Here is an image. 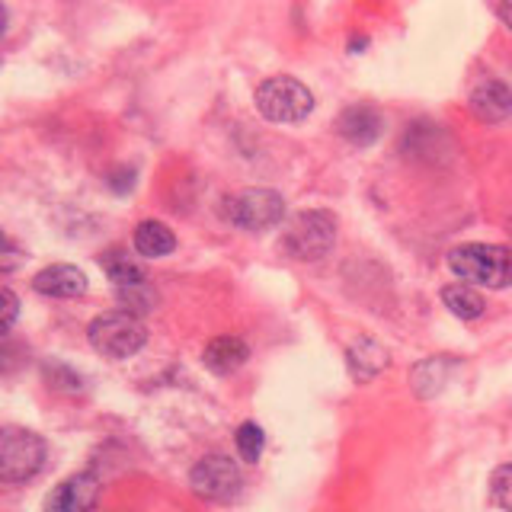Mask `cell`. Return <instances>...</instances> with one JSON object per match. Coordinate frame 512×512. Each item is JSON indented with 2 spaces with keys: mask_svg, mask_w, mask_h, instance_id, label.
I'll return each mask as SVG.
<instances>
[{
  "mask_svg": "<svg viewBox=\"0 0 512 512\" xmlns=\"http://www.w3.org/2000/svg\"><path fill=\"white\" fill-rule=\"evenodd\" d=\"M16 317H20V298L0 285V336L16 324Z\"/></svg>",
  "mask_w": 512,
  "mask_h": 512,
  "instance_id": "21",
  "label": "cell"
},
{
  "mask_svg": "<svg viewBox=\"0 0 512 512\" xmlns=\"http://www.w3.org/2000/svg\"><path fill=\"white\" fill-rule=\"evenodd\" d=\"M496 13H500V20L509 26V32H512V4H500L496 7Z\"/></svg>",
  "mask_w": 512,
  "mask_h": 512,
  "instance_id": "24",
  "label": "cell"
},
{
  "mask_svg": "<svg viewBox=\"0 0 512 512\" xmlns=\"http://www.w3.org/2000/svg\"><path fill=\"white\" fill-rule=\"evenodd\" d=\"M13 349H7V346H0V372H7V368H13Z\"/></svg>",
  "mask_w": 512,
  "mask_h": 512,
  "instance_id": "23",
  "label": "cell"
},
{
  "mask_svg": "<svg viewBox=\"0 0 512 512\" xmlns=\"http://www.w3.org/2000/svg\"><path fill=\"white\" fill-rule=\"evenodd\" d=\"M4 29H7V10L0 7V32H4Z\"/></svg>",
  "mask_w": 512,
  "mask_h": 512,
  "instance_id": "25",
  "label": "cell"
},
{
  "mask_svg": "<svg viewBox=\"0 0 512 512\" xmlns=\"http://www.w3.org/2000/svg\"><path fill=\"white\" fill-rule=\"evenodd\" d=\"M336 244V218L324 208H311V212H301L282 237V247L288 256L304 263H314L320 256H327Z\"/></svg>",
  "mask_w": 512,
  "mask_h": 512,
  "instance_id": "5",
  "label": "cell"
},
{
  "mask_svg": "<svg viewBox=\"0 0 512 512\" xmlns=\"http://www.w3.org/2000/svg\"><path fill=\"white\" fill-rule=\"evenodd\" d=\"M100 266H103V272L116 288H132V285L148 282V279H144V269L135 260H128L122 250H106L100 256Z\"/></svg>",
  "mask_w": 512,
  "mask_h": 512,
  "instance_id": "16",
  "label": "cell"
},
{
  "mask_svg": "<svg viewBox=\"0 0 512 512\" xmlns=\"http://www.w3.org/2000/svg\"><path fill=\"white\" fill-rule=\"evenodd\" d=\"M336 132H340L349 144L368 148V144H375L381 135V112L365 103L349 106L340 112V119H336Z\"/></svg>",
  "mask_w": 512,
  "mask_h": 512,
  "instance_id": "11",
  "label": "cell"
},
{
  "mask_svg": "<svg viewBox=\"0 0 512 512\" xmlns=\"http://www.w3.org/2000/svg\"><path fill=\"white\" fill-rule=\"evenodd\" d=\"M90 346L100 352L103 359H132L141 346L148 343V330H144L141 317L128 311H106L90 320L87 327Z\"/></svg>",
  "mask_w": 512,
  "mask_h": 512,
  "instance_id": "2",
  "label": "cell"
},
{
  "mask_svg": "<svg viewBox=\"0 0 512 512\" xmlns=\"http://www.w3.org/2000/svg\"><path fill=\"white\" fill-rule=\"evenodd\" d=\"M442 301H445V308L452 311L455 317H461V320H477L487 308L484 295H480L474 285H464V282L445 285L442 288Z\"/></svg>",
  "mask_w": 512,
  "mask_h": 512,
  "instance_id": "15",
  "label": "cell"
},
{
  "mask_svg": "<svg viewBox=\"0 0 512 512\" xmlns=\"http://www.w3.org/2000/svg\"><path fill=\"white\" fill-rule=\"evenodd\" d=\"M448 359L445 356H436V359H426L420 368H413V391L420 397H432L445 381V372H439V368H445Z\"/></svg>",
  "mask_w": 512,
  "mask_h": 512,
  "instance_id": "17",
  "label": "cell"
},
{
  "mask_svg": "<svg viewBox=\"0 0 512 512\" xmlns=\"http://www.w3.org/2000/svg\"><path fill=\"white\" fill-rule=\"evenodd\" d=\"M224 212H228L231 224H237L240 231H269L285 218V199L279 196L276 189H240L234 196L224 202Z\"/></svg>",
  "mask_w": 512,
  "mask_h": 512,
  "instance_id": "6",
  "label": "cell"
},
{
  "mask_svg": "<svg viewBox=\"0 0 512 512\" xmlns=\"http://www.w3.org/2000/svg\"><path fill=\"white\" fill-rule=\"evenodd\" d=\"M23 263V250L20 244L7 234V231H0V272H13V269H20Z\"/></svg>",
  "mask_w": 512,
  "mask_h": 512,
  "instance_id": "22",
  "label": "cell"
},
{
  "mask_svg": "<svg viewBox=\"0 0 512 512\" xmlns=\"http://www.w3.org/2000/svg\"><path fill=\"white\" fill-rule=\"evenodd\" d=\"M263 445H266V436H263V429L256 426V423H244V426L237 429V452H240V458H244L247 464L260 461Z\"/></svg>",
  "mask_w": 512,
  "mask_h": 512,
  "instance_id": "18",
  "label": "cell"
},
{
  "mask_svg": "<svg viewBox=\"0 0 512 512\" xmlns=\"http://www.w3.org/2000/svg\"><path fill=\"white\" fill-rule=\"evenodd\" d=\"M448 269L464 285L506 288L512 282V250L500 244H461L448 253Z\"/></svg>",
  "mask_w": 512,
  "mask_h": 512,
  "instance_id": "1",
  "label": "cell"
},
{
  "mask_svg": "<svg viewBox=\"0 0 512 512\" xmlns=\"http://www.w3.org/2000/svg\"><path fill=\"white\" fill-rule=\"evenodd\" d=\"M388 362H391L388 349H384L381 343H375V340H368V336H359V340L346 349V365H349L352 378H356L359 384L381 375L384 368H388Z\"/></svg>",
  "mask_w": 512,
  "mask_h": 512,
  "instance_id": "12",
  "label": "cell"
},
{
  "mask_svg": "<svg viewBox=\"0 0 512 512\" xmlns=\"http://www.w3.org/2000/svg\"><path fill=\"white\" fill-rule=\"evenodd\" d=\"M100 500V480L93 474H74L52 490L45 512H93Z\"/></svg>",
  "mask_w": 512,
  "mask_h": 512,
  "instance_id": "8",
  "label": "cell"
},
{
  "mask_svg": "<svg viewBox=\"0 0 512 512\" xmlns=\"http://www.w3.org/2000/svg\"><path fill=\"white\" fill-rule=\"evenodd\" d=\"M256 109L266 122H301L311 116L314 93L301 80L279 74L256 87Z\"/></svg>",
  "mask_w": 512,
  "mask_h": 512,
  "instance_id": "4",
  "label": "cell"
},
{
  "mask_svg": "<svg viewBox=\"0 0 512 512\" xmlns=\"http://www.w3.org/2000/svg\"><path fill=\"white\" fill-rule=\"evenodd\" d=\"M32 288L45 298H80L87 292V276H84V269H77L71 263H55L36 272Z\"/></svg>",
  "mask_w": 512,
  "mask_h": 512,
  "instance_id": "9",
  "label": "cell"
},
{
  "mask_svg": "<svg viewBox=\"0 0 512 512\" xmlns=\"http://www.w3.org/2000/svg\"><path fill=\"white\" fill-rule=\"evenodd\" d=\"M45 464V442L32 429L0 426V484H26Z\"/></svg>",
  "mask_w": 512,
  "mask_h": 512,
  "instance_id": "3",
  "label": "cell"
},
{
  "mask_svg": "<svg viewBox=\"0 0 512 512\" xmlns=\"http://www.w3.org/2000/svg\"><path fill=\"white\" fill-rule=\"evenodd\" d=\"M116 295H119V301L125 304V311H128V314H135V317H138V311H151V308H154V301H157V295L151 292V285H148V282L132 285V288H116Z\"/></svg>",
  "mask_w": 512,
  "mask_h": 512,
  "instance_id": "19",
  "label": "cell"
},
{
  "mask_svg": "<svg viewBox=\"0 0 512 512\" xmlns=\"http://www.w3.org/2000/svg\"><path fill=\"white\" fill-rule=\"evenodd\" d=\"M247 359H250V346L240 336H215L202 352L205 368L215 375H234Z\"/></svg>",
  "mask_w": 512,
  "mask_h": 512,
  "instance_id": "13",
  "label": "cell"
},
{
  "mask_svg": "<svg viewBox=\"0 0 512 512\" xmlns=\"http://www.w3.org/2000/svg\"><path fill=\"white\" fill-rule=\"evenodd\" d=\"M189 487L208 503H231L240 493V468L228 455H205L189 471Z\"/></svg>",
  "mask_w": 512,
  "mask_h": 512,
  "instance_id": "7",
  "label": "cell"
},
{
  "mask_svg": "<svg viewBox=\"0 0 512 512\" xmlns=\"http://www.w3.org/2000/svg\"><path fill=\"white\" fill-rule=\"evenodd\" d=\"M135 250L148 260H160V256L176 250V237L164 221H141L135 228Z\"/></svg>",
  "mask_w": 512,
  "mask_h": 512,
  "instance_id": "14",
  "label": "cell"
},
{
  "mask_svg": "<svg viewBox=\"0 0 512 512\" xmlns=\"http://www.w3.org/2000/svg\"><path fill=\"white\" fill-rule=\"evenodd\" d=\"M468 106L480 122H503L512 116V87L503 84V80H484V84L471 90Z\"/></svg>",
  "mask_w": 512,
  "mask_h": 512,
  "instance_id": "10",
  "label": "cell"
},
{
  "mask_svg": "<svg viewBox=\"0 0 512 512\" xmlns=\"http://www.w3.org/2000/svg\"><path fill=\"white\" fill-rule=\"evenodd\" d=\"M490 500L503 512H512V464L496 468L490 477Z\"/></svg>",
  "mask_w": 512,
  "mask_h": 512,
  "instance_id": "20",
  "label": "cell"
}]
</instances>
